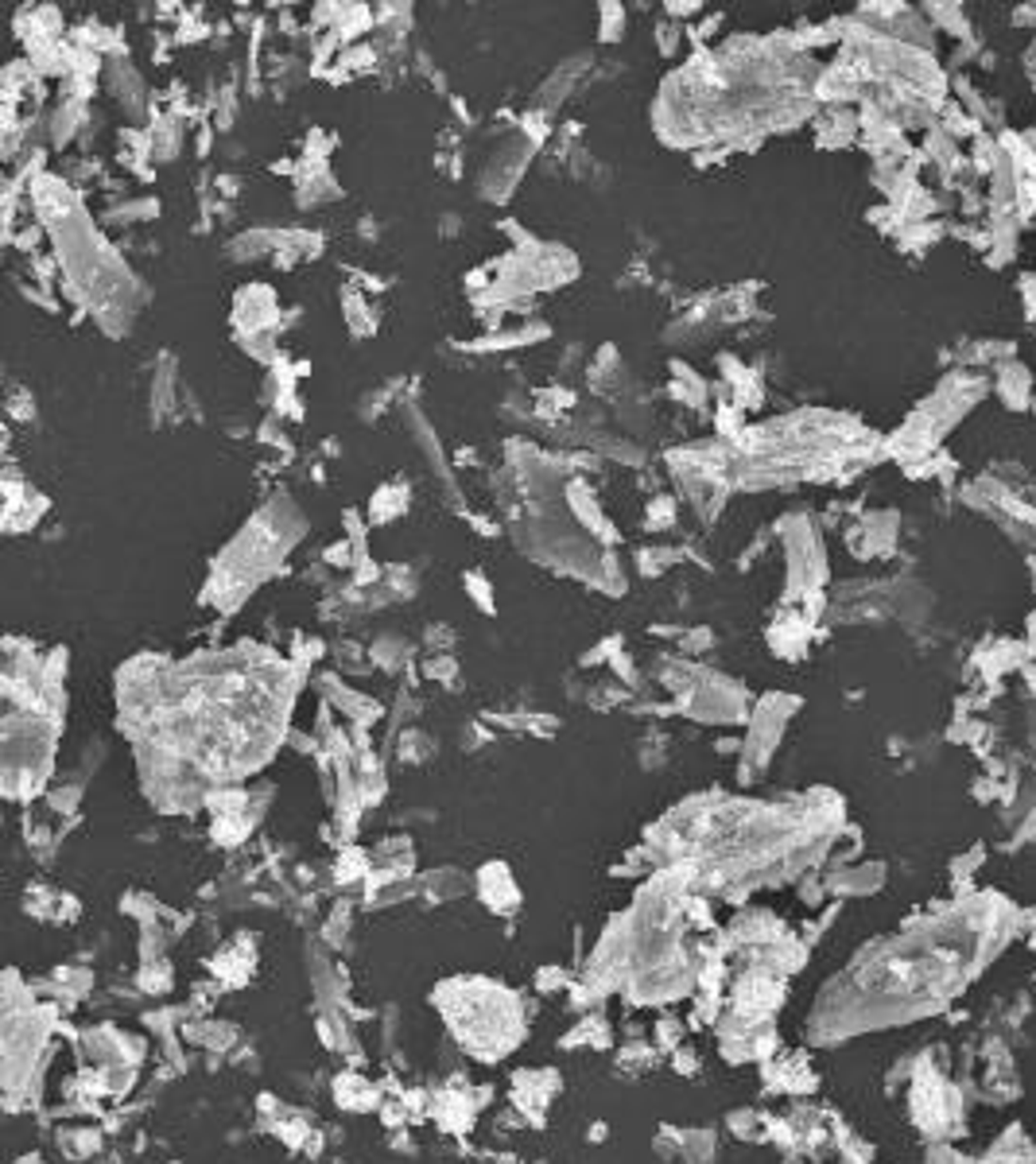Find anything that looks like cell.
<instances>
[{
    "label": "cell",
    "mask_w": 1036,
    "mask_h": 1164,
    "mask_svg": "<svg viewBox=\"0 0 1036 1164\" xmlns=\"http://www.w3.org/2000/svg\"><path fill=\"white\" fill-rule=\"evenodd\" d=\"M400 415H404V424H408V431H412V439H415V446H419V455H424L428 474L439 481V497H443L446 505H455L459 516H470V509H466L462 497H459V481H455V474H450V462H446V455H443V446H439L431 424L424 419V412H419L415 404H400ZM435 481H431V485H435Z\"/></svg>",
    "instance_id": "obj_6"
},
{
    "label": "cell",
    "mask_w": 1036,
    "mask_h": 1164,
    "mask_svg": "<svg viewBox=\"0 0 1036 1164\" xmlns=\"http://www.w3.org/2000/svg\"><path fill=\"white\" fill-rule=\"evenodd\" d=\"M512 540L540 567H552V571H563V574H575V578H587L591 587H598V582H602L609 552H606V547H594V540L582 532L575 521H567V516H559L552 509H536V512L521 516V521L512 525Z\"/></svg>",
    "instance_id": "obj_4"
},
{
    "label": "cell",
    "mask_w": 1036,
    "mask_h": 1164,
    "mask_svg": "<svg viewBox=\"0 0 1036 1164\" xmlns=\"http://www.w3.org/2000/svg\"><path fill=\"white\" fill-rule=\"evenodd\" d=\"M148 218H159L155 199H133V206H121V210L105 214V221H148Z\"/></svg>",
    "instance_id": "obj_27"
},
{
    "label": "cell",
    "mask_w": 1036,
    "mask_h": 1164,
    "mask_svg": "<svg viewBox=\"0 0 1036 1164\" xmlns=\"http://www.w3.org/2000/svg\"><path fill=\"white\" fill-rule=\"evenodd\" d=\"M547 338V327H521V331H497V334H485L478 342H462L466 353H494V349H512V346H532Z\"/></svg>",
    "instance_id": "obj_17"
},
{
    "label": "cell",
    "mask_w": 1036,
    "mask_h": 1164,
    "mask_svg": "<svg viewBox=\"0 0 1036 1164\" xmlns=\"http://www.w3.org/2000/svg\"><path fill=\"white\" fill-rule=\"evenodd\" d=\"M672 396L675 400H684V408H706V396H710V388H706V380L703 377H695V369L691 365H684V362H672Z\"/></svg>",
    "instance_id": "obj_18"
},
{
    "label": "cell",
    "mask_w": 1036,
    "mask_h": 1164,
    "mask_svg": "<svg viewBox=\"0 0 1036 1164\" xmlns=\"http://www.w3.org/2000/svg\"><path fill=\"white\" fill-rule=\"evenodd\" d=\"M334 660H338V671H369V653L362 649V644H353V640H342V644H334Z\"/></svg>",
    "instance_id": "obj_23"
},
{
    "label": "cell",
    "mask_w": 1036,
    "mask_h": 1164,
    "mask_svg": "<svg viewBox=\"0 0 1036 1164\" xmlns=\"http://www.w3.org/2000/svg\"><path fill=\"white\" fill-rule=\"evenodd\" d=\"M31 199H36L40 221L55 237L67 299L82 303L109 338H124L133 331V311L140 303L137 276L124 268L117 249L93 230L89 214L62 179L36 175L31 179Z\"/></svg>",
    "instance_id": "obj_1"
},
{
    "label": "cell",
    "mask_w": 1036,
    "mask_h": 1164,
    "mask_svg": "<svg viewBox=\"0 0 1036 1164\" xmlns=\"http://www.w3.org/2000/svg\"><path fill=\"white\" fill-rule=\"evenodd\" d=\"M656 40H660V51L672 55L679 43H684V27L672 24V20H660V24H656Z\"/></svg>",
    "instance_id": "obj_30"
},
{
    "label": "cell",
    "mask_w": 1036,
    "mask_h": 1164,
    "mask_svg": "<svg viewBox=\"0 0 1036 1164\" xmlns=\"http://www.w3.org/2000/svg\"><path fill=\"white\" fill-rule=\"evenodd\" d=\"M699 8H703V5H668V12H675V16H679V12H699Z\"/></svg>",
    "instance_id": "obj_31"
},
{
    "label": "cell",
    "mask_w": 1036,
    "mask_h": 1164,
    "mask_svg": "<svg viewBox=\"0 0 1036 1164\" xmlns=\"http://www.w3.org/2000/svg\"><path fill=\"white\" fill-rule=\"evenodd\" d=\"M675 559H684V552H675V547H660V543H653V547H644V552L637 556V567H640V574L656 578V574H664Z\"/></svg>",
    "instance_id": "obj_20"
},
{
    "label": "cell",
    "mask_w": 1036,
    "mask_h": 1164,
    "mask_svg": "<svg viewBox=\"0 0 1036 1164\" xmlns=\"http://www.w3.org/2000/svg\"><path fill=\"white\" fill-rule=\"evenodd\" d=\"M303 536V516L287 493H276L252 521L234 536V543L210 563V578L202 587V606L234 613Z\"/></svg>",
    "instance_id": "obj_2"
},
{
    "label": "cell",
    "mask_w": 1036,
    "mask_h": 1164,
    "mask_svg": "<svg viewBox=\"0 0 1036 1164\" xmlns=\"http://www.w3.org/2000/svg\"><path fill=\"white\" fill-rule=\"evenodd\" d=\"M105 74H109V89H113L117 102H121L128 113H133V117H140V113H144V82H140V74H137L133 67H128V58H124V55L109 58Z\"/></svg>",
    "instance_id": "obj_13"
},
{
    "label": "cell",
    "mask_w": 1036,
    "mask_h": 1164,
    "mask_svg": "<svg viewBox=\"0 0 1036 1164\" xmlns=\"http://www.w3.org/2000/svg\"><path fill=\"white\" fill-rule=\"evenodd\" d=\"M622 36H625V8H622V5H602L598 40H602V43H618Z\"/></svg>",
    "instance_id": "obj_24"
},
{
    "label": "cell",
    "mask_w": 1036,
    "mask_h": 1164,
    "mask_svg": "<svg viewBox=\"0 0 1036 1164\" xmlns=\"http://www.w3.org/2000/svg\"><path fill=\"white\" fill-rule=\"evenodd\" d=\"M397 384H404V380H388V384H377L373 393H365V400H362V419H365V424H373V415H380L388 404H397Z\"/></svg>",
    "instance_id": "obj_22"
},
{
    "label": "cell",
    "mask_w": 1036,
    "mask_h": 1164,
    "mask_svg": "<svg viewBox=\"0 0 1036 1164\" xmlns=\"http://www.w3.org/2000/svg\"><path fill=\"white\" fill-rule=\"evenodd\" d=\"M338 296H342V315H346V322H349V334H353V338H369V334L377 331V315H373V307L365 303V291L342 287Z\"/></svg>",
    "instance_id": "obj_16"
},
{
    "label": "cell",
    "mask_w": 1036,
    "mask_h": 1164,
    "mask_svg": "<svg viewBox=\"0 0 1036 1164\" xmlns=\"http://www.w3.org/2000/svg\"><path fill=\"white\" fill-rule=\"evenodd\" d=\"M315 687H318L322 695H327L334 706H342L346 715H349L353 722H358V726H365V722H373V719L380 715V706H377L373 699H365V695H358V691H349V687L342 684V679H338L334 671L318 675V679H315Z\"/></svg>",
    "instance_id": "obj_10"
},
{
    "label": "cell",
    "mask_w": 1036,
    "mask_h": 1164,
    "mask_svg": "<svg viewBox=\"0 0 1036 1164\" xmlns=\"http://www.w3.org/2000/svg\"><path fill=\"white\" fill-rule=\"evenodd\" d=\"M563 501H567V512H571V521L587 532L594 543H602L606 552H613V547L622 543V536H618V528L609 525V516L598 509V497H594V490L582 477H571L567 481V490H563Z\"/></svg>",
    "instance_id": "obj_8"
},
{
    "label": "cell",
    "mask_w": 1036,
    "mask_h": 1164,
    "mask_svg": "<svg viewBox=\"0 0 1036 1164\" xmlns=\"http://www.w3.org/2000/svg\"><path fill=\"white\" fill-rule=\"evenodd\" d=\"M428 649H435V656H450V649H455V629L428 625Z\"/></svg>",
    "instance_id": "obj_28"
},
{
    "label": "cell",
    "mask_w": 1036,
    "mask_h": 1164,
    "mask_svg": "<svg viewBox=\"0 0 1036 1164\" xmlns=\"http://www.w3.org/2000/svg\"><path fill=\"white\" fill-rule=\"evenodd\" d=\"M179 369H175V358L164 353V362L155 369V380H152V428L155 424H168V415H175L183 393H179Z\"/></svg>",
    "instance_id": "obj_11"
},
{
    "label": "cell",
    "mask_w": 1036,
    "mask_h": 1164,
    "mask_svg": "<svg viewBox=\"0 0 1036 1164\" xmlns=\"http://www.w3.org/2000/svg\"><path fill=\"white\" fill-rule=\"evenodd\" d=\"M591 62V55H575V58H567L559 71H552V78H547L540 89H536V105H532V113H552L563 97L571 93V86L578 82V74H582V67Z\"/></svg>",
    "instance_id": "obj_12"
},
{
    "label": "cell",
    "mask_w": 1036,
    "mask_h": 1164,
    "mask_svg": "<svg viewBox=\"0 0 1036 1164\" xmlns=\"http://www.w3.org/2000/svg\"><path fill=\"white\" fill-rule=\"evenodd\" d=\"M982 935L979 928L963 931H935L916 940L909 951H893L862 978L866 986H878V997L885 1006H904V1013L924 1006V1001L944 997L951 986L963 982V975L979 959Z\"/></svg>",
    "instance_id": "obj_3"
},
{
    "label": "cell",
    "mask_w": 1036,
    "mask_h": 1164,
    "mask_svg": "<svg viewBox=\"0 0 1036 1164\" xmlns=\"http://www.w3.org/2000/svg\"><path fill=\"white\" fill-rule=\"evenodd\" d=\"M462 590L474 598V606L481 609V613H494L497 606V598H494V582L485 578V571H462Z\"/></svg>",
    "instance_id": "obj_21"
},
{
    "label": "cell",
    "mask_w": 1036,
    "mask_h": 1164,
    "mask_svg": "<svg viewBox=\"0 0 1036 1164\" xmlns=\"http://www.w3.org/2000/svg\"><path fill=\"white\" fill-rule=\"evenodd\" d=\"M415 587H419V578H415V571L412 567H384V590L393 594V598H400V594H415Z\"/></svg>",
    "instance_id": "obj_25"
},
{
    "label": "cell",
    "mask_w": 1036,
    "mask_h": 1164,
    "mask_svg": "<svg viewBox=\"0 0 1036 1164\" xmlns=\"http://www.w3.org/2000/svg\"><path fill=\"white\" fill-rule=\"evenodd\" d=\"M428 679H443V684H455V679H459V660H455V656H431V660H428Z\"/></svg>",
    "instance_id": "obj_29"
},
{
    "label": "cell",
    "mask_w": 1036,
    "mask_h": 1164,
    "mask_svg": "<svg viewBox=\"0 0 1036 1164\" xmlns=\"http://www.w3.org/2000/svg\"><path fill=\"white\" fill-rule=\"evenodd\" d=\"M536 152V140H528L525 133H512L497 144V152L485 159V168L478 175V194L485 202H505L509 194L516 190L521 175L528 171V159Z\"/></svg>",
    "instance_id": "obj_5"
},
{
    "label": "cell",
    "mask_w": 1036,
    "mask_h": 1164,
    "mask_svg": "<svg viewBox=\"0 0 1036 1164\" xmlns=\"http://www.w3.org/2000/svg\"><path fill=\"white\" fill-rule=\"evenodd\" d=\"M408 512V485L400 481H384L380 490L369 501V525H393L397 516Z\"/></svg>",
    "instance_id": "obj_15"
},
{
    "label": "cell",
    "mask_w": 1036,
    "mask_h": 1164,
    "mask_svg": "<svg viewBox=\"0 0 1036 1164\" xmlns=\"http://www.w3.org/2000/svg\"><path fill=\"white\" fill-rule=\"evenodd\" d=\"M404 656H408V640H404V637H397V633H384V637H377V640H373V649H369L373 668H384V671H393L397 664H404Z\"/></svg>",
    "instance_id": "obj_19"
},
{
    "label": "cell",
    "mask_w": 1036,
    "mask_h": 1164,
    "mask_svg": "<svg viewBox=\"0 0 1036 1164\" xmlns=\"http://www.w3.org/2000/svg\"><path fill=\"white\" fill-rule=\"evenodd\" d=\"M148 137H152V155H155V164H168V159H175V155L183 152V121H179L175 113H155V117H152V128H148Z\"/></svg>",
    "instance_id": "obj_14"
},
{
    "label": "cell",
    "mask_w": 1036,
    "mask_h": 1164,
    "mask_svg": "<svg viewBox=\"0 0 1036 1164\" xmlns=\"http://www.w3.org/2000/svg\"><path fill=\"white\" fill-rule=\"evenodd\" d=\"M672 525H675V497H653L649 516H644V528L660 532V528H672Z\"/></svg>",
    "instance_id": "obj_26"
},
{
    "label": "cell",
    "mask_w": 1036,
    "mask_h": 1164,
    "mask_svg": "<svg viewBox=\"0 0 1036 1164\" xmlns=\"http://www.w3.org/2000/svg\"><path fill=\"white\" fill-rule=\"evenodd\" d=\"M234 327H237V338L276 334L280 303H276V291L268 283H249V287L237 291V299H234Z\"/></svg>",
    "instance_id": "obj_7"
},
{
    "label": "cell",
    "mask_w": 1036,
    "mask_h": 1164,
    "mask_svg": "<svg viewBox=\"0 0 1036 1164\" xmlns=\"http://www.w3.org/2000/svg\"><path fill=\"white\" fill-rule=\"evenodd\" d=\"M47 509L51 501L40 490H31L27 481H20V474L8 466L5 470V532H27Z\"/></svg>",
    "instance_id": "obj_9"
}]
</instances>
